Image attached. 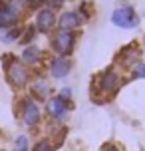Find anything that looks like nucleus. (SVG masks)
I'll list each match as a JSON object with an SVG mask.
<instances>
[{
	"label": "nucleus",
	"mask_w": 145,
	"mask_h": 151,
	"mask_svg": "<svg viewBox=\"0 0 145 151\" xmlns=\"http://www.w3.org/2000/svg\"><path fill=\"white\" fill-rule=\"evenodd\" d=\"M48 74L52 80H64L68 78V74L72 72V58H66V56H56L54 54L52 58L48 60Z\"/></svg>",
	"instance_id": "obj_12"
},
{
	"label": "nucleus",
	"mask_w": 145,
	"mask_h": 151,
	"mask_svg": "<svg viewBox=\"0 0 145 151\" xmlns=\"http://www.w3.org/2000/svg\"><path fill=\"white\" fill-rule=\"evenodd\" d=\"M44 113H46V117L50 121L64 123L72 113V101L62 99L60 96H52V98H48L44 101Z\"/></svg>",
	"instance_id": "obj_7"
},
{
	"label": "nucleus",
	"mask_w": 145,
	"mask_h": 151,
	"mask_svg": "<svg viewBox=\"0 0 145 151\" xmlns=\"http://www.w3.org/2000/svg\"><path fill=\"white\" fill-rule=\"evenodd\" d=\"M36 34H38V30L34 28V24H30V26H24V34H22L20 44H22V46L34 44V38H36Z\"/></svg>",
	"instance_id": "obj_16"
},
{
	"label": "nucleus",
	"mask_w": 145,
	"mask_h": 151,
	"mask_svg": "<svg viewBox=\"0 0 145 151\" xmlns=\"http://www.w3.org/2000/svg\"><path fill=\"white\" fill-rule=\"evenodd\" d=\"M127 74H129V80H145V62H137Z\"/></svg>",
	"instance_id": "obj_17"
},
{
	"label": "nucleus",
	"mask_w": 145,
	"mask_h": 151,
	"mask_svg": "<svg viewBox=\"0 0 145 151\" xmlns=\"http://www.w3.org/2000/svg\"><path fill=\"white\" fill-rule=\"evenodd\" d=\"M143 48H145V36H143Z\"/></svg>",
	"instance_id": "obj_24"
},
{
	"label": "nucleus",
	"mask_w": 145,
	"mask_h": 151,
	"mask_svg": "<svg viewBox=\"0 0 145 151\" xmlns=\"http://www.w3.org/2000/svg\"><path fill=\"white\" fill-rule=\"evenodd\" d=\"M26 12L28 10L20 0H0V32L22 26Z\"/></svg>",
	"instance_id": "obj_4"
},
{
	"label": "nucleus",
	"mask_w": 145,
	"mask_h": 151,
	"mask_svg": "<svg viewBox=\"0 0 145 151\" xmlns=\"http://www.w3.org/2000/svg\"><path fill=\"white\" fill-rule=\"evenodd\" d=\"M34 28L38 30V34H52L58 28V12L50 10V8H40L34 14Z\"/></svg>",
	"instance_id": "obj_9"
},
{
	"label": "nucleus",
	"mask_w": 145,
	"mask_h": 151,
	"mask_svg": "<svg viewBox=\"0 0 145 151\" xmlns=\"http://www.w3.org/2000/svg\"><path fill=\"white\" fill-rule=\"evenodd\" d=\"M111 24L121 28V30H131L139 26V14L129 2H119L111 12Z\"/></svg>",
	"instance_id": "obj_6"
},
{
	"label": "nucleus",
	"mask_w": 145,
	"mask_h": 151,
	"mask_svg": "<svg viewBox=\"0 0 145 151\" xmlns=\"http://www.w3.org/2000/svg\"><path fill=\"white\" fill-rule=\"evenodd\" d=\"M24 4L26 10H40V8H44V2L46 0H20Z\"/></svg>",
	"instance_id": "obj_20"
},
{
	"label": "nucleus",
	"mask_w": 145,
	"mask_h": 151,
	"mask_svg": "<svg viewBox=\"0 0 145 151\" xmlns=\"http://www.w3.org/2000/svg\"><path fill=\"white\" fill-rule=\"evenodd\" d=\"M16 115H18V119L22 121L24 127L36 129L40 123H42L44 107L40 106V101H36L34 98H30L28 93H24L22 98L18 99V104H16Z\"/></svg>",
	"instance_id": "obj_3"
},
{
	"label": "nucleus",
	"mask_w": 145,
	"mask_h": 151,
	"mask_svg": "<svg viewBox=\"0 0 145 151\" xmlns=\"http://www.w3.org/2000/svg\"><path fill=\"white\" fill-rule=\"evenodd\" d=\"M12 151H30V139H28V135L16 137L14 145H12Z\"/></svg>",
	"instance_id": "obj_18"
},
{
	"label": "nucleus",
	"mask_w": 145,
	"mask_h": 151,
	"mask_svg": "<svg viewBox=\"0 0 145 151\" xmlns=\"http://www.w3.org/2000/svg\"><path fill=\"white\" fill-rule=\"evenodd\" d=\"M56 96H60L62 99H68V101H72V88H68V86H66V88H62V90L58 91Z\"/></svg>",
	"instance_id": "obj_22"
},
{
	"label": "nucleus",
	"mask_w": 145,
	"mask_h": 151,
	"mask_svg": "<svg viewBox=\"0 0 145 151\" xmlns=\"http://www.w3.org/2000/svg\"><path fill=\"white\" fill-rule=\"evenodd\" d=\"M141 60H143V58H141V48H139L137 44H129V46H125V48H121V50L117 52L113 66H117L123 74H127V72Z\"/></svg>",
	"instance_id": "obj_8"
},
{
	"label": "nucleus",
	"mask_w": 145,
	"mask_h": 151,
	"mask_svg": "<svg viewBox=\"0 0 145 151\" xmlns=\"http://www.w3.org/2000/svg\"><path fill=\"white\" fill-rule=\"evenodd\" d=\"M78 42V32L76 30H66V28H56L50 34V50L56 56H66L72 58V54L76 50Z\"/></svg>",
	"instance_id": "obj_5"
},
{
	"label": "nucleus",
	"mask_w": 145,
	"mask_h": 151,
	"mask_svg": "<svg viewBox=\"0 0 145 151\" xmlns=\"http://www.w3.org/2000/svg\"><path fill=\"white\" fill-rule=\"evenodd\" d=\"M24 34V26H16V28H10V30H2L0 32V42L2 44H20Z\"/></svg>",
	"instance_id": "obj_14"
},
{
	"label": "nucleus",
	"mask_w": 145,
	"mask_h": 151,
	"mask_svg": "<svg viewBox=\"0 0 145 151\" xmlns=\"http://www.w3.org/2000/svg\"><path fill=\"white\" fill-rule=\"evenodd\" d=\"M85 24V18L78 10H64L58 14V28H66V30H80Z\"/></svg>",
	"instance_id": "obj_13"
},
{
	"label": "nucleus",
	"mask_w": 145,
	"mask_h": 151,
	"mask_svg": "<svg viewBox=\"0 0 145 151\" xmlns=\"http://www.w3.org/2000/svg\"><path fill=\"white\" fill-rule=\"evenodd\" d=\"M4 76H6V82L14 88V90H24L28 88L32 82V70L20 62V58H16L12 54L4 56Z\"/></svg>",
	"instance_id": "obj_2"
},
{
	"label": "nucleus",
	"mask_w": 145,
	"mask_h": 151,
	"mask_svg": "<svg viewBox=\"0 0 145 151\" xmlns=\"http://www.w3.org/2000/svg\"><path fill=\"white\" fill-rule=\"evenodd\" d=\"M125 83V74L117 66H109L98 76H93L92 82V98L99 104L109 101L117 96V91L123 88Z\"/></svg>",
	"instance_id": "obj_1"
},
{
	"label": "nucleus",
	"mask_w": 145,
	"mask_h": 151,
	"mask_svg": "<svg viewBox=\"0 0 145 151\" xmlns=\"http://www.w3.org/2000/svg\"><path fill=\"white\" fill-rule=\"evenodd\" d=\"M30 151H56V145H54V141H50V139L44 135V137H38V139L32 143Z\"/></svg>",
	"instance_id": "obj_15"
},
{
	"label": "nucleus",
	"mask_w": 145,
	"mask_h": 151,
	"mask_svg": "<svg viewBox=\"0 0 145 151\" xmlns=\"http://www.w3.org/2000/svg\"><path fill=\"white\" fill-rule=\"evenodd\" d=\"M76 10H78V12H80V14H82V16L85 18V22H88V20L92 18V14H93V10H92V2H88V0L80 2V6H78Z\"/></svg>",
	"instance_id": "obj_19"
},
{
	"label": "nucleus",
	"mask_w": 145,
	"mask_h": 151,
	"mask_svg": "<svg viewBox=\"0 0 145 151\" xmlns=\"http://www.w3.org/2000/svg\"><path fill=\"white\" fill-rule=\"evenodd\" d=\"M52 78H48V76H34L28 86V96L34 98L36 101H46L48 98H52Z\"/></svg>",
	"instance_id": "obj_10"
},
{
	"label": "nucleus",
	"mask_w": 145,
	"mask_h": 151,
	"mask_svg": "<svg viewBox=\"0 0 145 151\" xmlns=\"http://www.w3.org/2000/svg\"><path fill=\"white\" fill-rule=\"evenodd\" d=\"M101 151H123V149H121V147H117V145H113V143H107V145L101 147Z\"/></svg>",
	"instance_id": "obj_23"
},
{
	"label": "nucleus",
	"mask_w": 145,
	"mask_h": 151,
	"mask_svg": "<svg viewBox=\"0 0 145 151\" xmlns=\"http://www.w3.org/2000/svg\"><path fill=\"white\" fill-rule=\"evenodd\" d=\"M64 4H66V0H46V2H44V6H46V8L56 10V12H58V10H62V8H64Z\"/></svg>",
	"instance_id": "obj_21"
},
{
	"label": "nucleus",
	"mask_w": 145,
	"mask_h": 151,
	"mask_svg": "<svg viewBox=\"0 0 145 151\" xmlns=\"http://www.w3.org/2000/svg\"><path fill=\"white\" fill-rule=\"evenodd\" d=\"M20 62L26 64L28 68L34 72V70H38L44 66V58H46V52L40 48L38 44H28L22 48V52H20Z\"/></svg>",
	"instance_id": "obj_11"
}]
</instances>
